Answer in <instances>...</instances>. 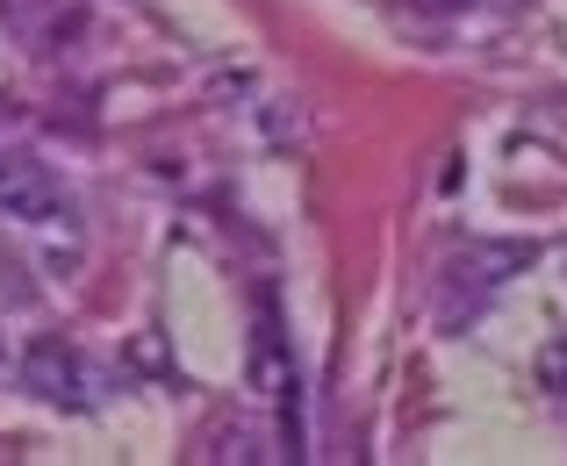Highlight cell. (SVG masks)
Segmentation results:
<instances>
[{
	"label": "cell",
	"mask_w": 567,
	"mask_h": 466,
	"mask_svg": "<svg viewBox=\"0 0 567 466\" xmlns=\"http://www.w3.org/2000/svg\"><path fill=\"white\" fill-rule=\"evenodd\" d=\"M532 259H539L532 245H474L467 259H453V288L488 294V288H503V273H525Z\"/></svg>",
	"instance_id": "3957f363"
},
{
	"label": "cell",
	"mask_w": 567,
	"mask_h": 466,
	"mask_svg": "<svg viewBox=\"0 0 567 466\" xmlns=\"http://www.w3.org/2000/svg\"><path fill=\"white\" fill-rule=\"evenodd\" d=\"M539 387H546V395H567V338H554L539 352Z\"/></svg>",
	"instance_id": "277c9868"
},
{
	"label": "cell",
	"mask_w": 567,
	"mask_h": 466,
	"mask_svg": "<svg viewBox=\"0 0 567 466\" xmlns=\"http://www.w3.org/2000/svg\"><path fill=\"white\" fill-rule=\"evenodd\" d=\"M0 115H8V108H0Z\"/></svg>",
	"instance_id": "5b68a950"
},
{
	"label": "cell",
	"mask_w": 567,
	"mask_h": 466,
	"mask_svg": "<svg viewBox=\"0 0 567 466\" xmlns=\"http://www.w3.org/2000/svg\"><path fill=\"white\" fill-rule=\"evenodd\" d=\"M22 387L43 402H86V366L65 338H37L22 352Z\"/></svg>",
	"instance_id": "7a4b0ae2"
},
{
	"label": "cell",
	"mask_w": 567,
	"mask_h": 466,
	"mask_svg": "<svg viewBox=\"0 0 567 466\" xmlns=\"http://www.w3.org/2000/svg\"><path fill=\"white\" fill-rule=\"evenodd\" d=\"M0 216H14V222H58L65 216V187H58L51 165L29 158V152L0 158Z\"/></svg>",
	"instance_id": "6da1fadb"
}]
</instances>
